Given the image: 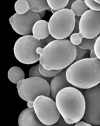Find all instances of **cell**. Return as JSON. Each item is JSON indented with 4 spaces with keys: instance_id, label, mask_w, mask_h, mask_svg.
Wrapping results in <instances>:
<instances>
[{
    "instance_id": "obj_26",
    "label": "cell",
    "mask_w": 100,
    "mask_h": 126,
    "mask_svg": "<svg viewBox=\"0 0 100 126\" xmlns=\"http://www.w3.org/2000/svg\"><path fill=\"white\" fill-rule=\"evenodd\" d=\"M56 39L53 37L50 34L45 39H41V41L44 45V47L48 45L50 43L56 40Z\"/></svg>"
},
{
    "instance_id": "obj_15",
    "label": "cell",
    "mask_w": 100,
    "mask_h": 126,
    "mask_svg": "<svg viewBox=\"0 0 100 126\" xmlns=\"http://www.w3.org/2000/svg\"><path fill=\"white\" fill-rule=\"evenodd\" d=\"M9 79L12 82L18 84L24 79L25 75L23 70L20 67H13L10 68L8 73Z\"/></svg>"
},
{
    "instance_id": "obj_7",
    "label": "cell",
    "mask_w": 100,
    "mask_h": 126,
    "mask_svg": "<svg viewBox=\"0 0 100 126\" xmlns=\"http://www.w3.org/2000/svg\"><path fill=\"white\" fill-rule=\"evenodd\" d=\"M17 87L20 97L28 102H34L38 97L40 95L48 97L50 93L48 82L37 77L23 80L17 84Z\"/></svg>"
},
{
    "instance_id": "obj_36",
    "label": "cell",
    "mask_w": 100,
    "mask_h": 126,
    "mask_svg": "<svg viewBox=\"0 0 100 126\" xmlns=\"http://www.w3.org/2000/svg\"></svg>"
},
{
    "instance_id": "obj_34",
    "label": "cell",
    "mask_w": 100,
    "mask_h": 126,
    "mask_svg": "<svg viewBox=\"0 0 100 126\" xmlns=\"http://www.w3.org/2000/svg\"><path fill=\"white\" fill-rule=\"evenodd\" d=\"M47 10H48V11H50V12H52V9L51 8H50L48 9Z\"/></svg>"
},
{
    "instance_id": "obj_32",
    "label": "cell",
    "mask_w": 100,
    "mask_h": 126,
    "mask_svg": "<svg viewBox=\"0 0 100 126\" xmlns=\"http://www.w3.org/2000/svg\"><path fill=\"white\" fill-rule=\"evenodd\" d=\"M58 11H57V10H53V9H52V12L53 14H55V13H56V12H58Z\"/></svg>"
},
{
    "instance_id": "obj_23",
    "label": "cell",
    "mask_w": 100,
    "mask_h": 126,
    "mask_svg": "<svg viewBox=\"0 0 100 126\" xmlns=\"http://www.w3.org/2000/svg\"><path fill=\"white\" fill-rule=\"evenodd\" d=\"M76 49V56L74 61L80 60V59H83L86 55L87 51L86 49H82L79 47L78 46H75Z\"/></svg>"
},
{
    "instance_id": "obj_31",
    "label": "cell",
    "mask_w": 100,
    "mask_h": 126,
    "mask_svg": "<svg viewBox=\"0 0 100 126\" xmlns=\"http://www.w3.org/2000/svg\"><path fill=\"white\" fill-rule=\"evenodd\" d=\"M28 106L30 108H34V102H31V101H29L27 103Z\"/></svg>"
},
{
    "instance_id": "obj_28",
    "label": "cell",
    "mask_w": 100,
    "mask_h": 126,
    "mask_svg": "<svg viewBox=\"0 0 100 126\" xmlns=\"http://www.w3.org/2000/svg\"><path fill=\"white\" fill-rule=\"evenodd\" d=\"M75 0H70L69 1L68 4L65 7L64 9H68L71 10L72 4H73L74 2H75Z\"/></svg>"
},
{
    "instance_id": "obj_9",
    "label": "cell",
    "mask_w": 100,
    "mask_h": 126,
    "mask_svg": "<svg viewBox=\"0 0 100 126\" xmlns=\"http://www.w3.org/2000/svg\"><path fill=\"white\" fill-rule=\"evenodd\" d=\"M83 95L85 103L83 119L92 125H100V85L87 89Z\"/></svg>"
},
{
    "instance_id": "obj_22",
    "label": "cell",
    "mask_w": 100,
    "mask_h": 126,
    "mask_svg": "<svg viewBox=\"0 0 100 126\" xmlns=\"http://www.w3.org/2000/svg\"><path fill=\"white\" fill-rule=\"evenodd\" d=\"M85 4L88 8L94 11L100 12V4L93 0H85Z\"/></svg>"
},
{
    "instance_id": "obj_13",
    "label": "cell",
    "mask_w": 100,
    "mask_h": 126,
    "mask_svg": "<svg viewBox=\"0 0 100 126\" xmlns=\"http://www.w3.org/2000/svg\"><path fill=\"white\" fill-rule=\"evenodd\" d=\"M32 32L34 37L38 39L41 40L47 37L50 34L48 22L43 20L37 21L33 27Z\"/></svg>"
},
{
    "instance_id": "obj_24",
    "label": "cell",
    "mask_w": 100,
    "mask_h": 126,
    "mask_svg": "<svg viewBox=\"0 0 100 126\" xmlns=\"http://www.w3.org/2000/svg\"><path fill=\"white\" fill-rule=\"evenodd\" d=\"M94 51L96 57L100 60V35L95 42L94 46Z\"/></svg>"
},
{
    "instance_id": "obj_18",
    "label": "cell",
    "mask_w": 100,
    "mask_h": 126,
    "mask_svg": "<svg viewBox=\"0 0 100 126\" xmlns=\"http://www.w3.org/2000/svg\"><path fill=\"white\" fill-rule=\"evenodd\" d=\"M69 1V0H47L48 3L50 8L53 10L58 11L64 9L68 4Z\"/></svg>"
},
{
    "instance_id": "obj_8",
    "label": "cell",
    "mask_w": 100,
    "mask_h": 126,
    "mask_svg": "<svg viewBox=\"0 0 100 126\" xmlns=\"http://www.w3.org/2000/svg\"><path fill=\"white\" fill-rule=\"evenodd\" d=\"M34 102V111L42 123L51 126L57 122L60 114L54 101L48 97L40 95Z\"/></svg>"
},
{
    "instance_id": "obj_25",
    "label": "cell",
    "mask_w": 100,
    "mask_h": 126,
    "mask_svg": "<svg viewBox=\"0 0 100 126\" xmlns=\"http://www.w3.org/2000/svg\"><path fill=\"white\" fill-rule=\"evenodd\" d=\"M81 16H75V25L74 31L71 34H72L75 33H79L80 32L79 25L80 20Z\"/></svg>"
},
{
    "instance_id": "obj_3",
    "label": "cell",
    "mask_w": 100,
    "mask_h": 126,
    "mask_svg": "<svg viewBox=\"0 0 100 126\" xmlns=\"http://www.w3.org/2000/svg\"><path fill=\"white\" fill-rule=\"evenodd\" d=\"M56 103L60 114L69 124L76 123L83 118L85 103L83 94L77 89L69 87L60 91Z\"/></svg>"
},
{
    "instance_id": "obj_5",
    "label": "cell",
    "mask_w": 100,
    "mask_h": 126,
    "mask_svg": "<svg viewBox=\"0 0 100 126\" xmlns=\"http://www.w3.org/2000/svg\"><path fill=\"white\" fill-rule=\"evenodd\" d=\"M39 47L44 48L41 40L34 36H24L18 39L14 47V53L16 59L20 62L26 64H34L40 60V55L37 53Z\"/></svg>"
},
{
    "instance_id": "obj_27",
    "label": "cell",
    "mask_w": 100,
    "mask_h": 126,
    "mask_svg": "<svg viewBox=\"0 0 100 126\" xmlns=\"http://www.w3.org/2000/svg\"><path fill=\"white\" fill-rule=\"evenodd\" d=\"M57 123L58 125L60 126H75L76 124V123H74L73 124H69L67 123L61 114H60L59 119Z\"/></svg>"
},
{
    "instance_id": "obj_33",
    "label": "cell",
    "mask_w": 100,
    "mask_h": 126,
    "mask_svg": "<svg viewBox=\"0 0 100 126\" xmlns=\"http://www.w3.org/2000/svg\"><path fill=\"white\" fill-rule=\"evenodd\" d=\"M95 1L97 2V3L100 4V0H95Z\"/></svg>"
},
{
    "instance_id": "obj_6",
    "label": "cell",
    "mask_w": 100,
    "mask_h": 126,
    "mask_svg": "<svg viewBox=\"0 0 100 126\" xmlns=\"http://www.w3.org/2000/svg\"><path fill=\"white\" fill-rule=\"evenodd\" d=\"M80 32L72 34L70 41L78 46L83 38L93 39L100 33V12L91 10L86 11L81 17L79 25Z\"/></svg>"
},
{
    "instance_id": "obj_30",
    "label": "cell",
    "mask_w": 100,
    "mask_h": 126,
    "mask_svg": "<svg viewBox=\"0 0 100 126\" xmlns=\"http://www.w3.org/2000/svg\"><path fill=\"white\" fill-rule=\"evenodd\" d=\"M46 10H45V11H42L41 12H37L41 20L44 17V16L45 15V13H46Z\"/></svg>"
},
{
    "instance_id": "obj_29",
    "label": "cell",
    "mask_w": 100,
    "mask_h": 126,
    "mask_svg": "<svg viewBox=\"0 0 100 126\" xmlns=\"http://www.w3.org/2000/svg\"><path fill=\"white\" fill-rule=\"evenodd\" d=\"M75 126H93L92 125L88 124L83 121H79L76 123Z\"/></svg>"
},
{
    "instance_id": "obj_19",
    "label": "cell",
    "mask_w": 100,
    "mask_h": 126,
    "mask_svg": "<svg viewBox=\"0 0 100 126\" xmlns=\"http://www.w3.org/2000/svg\"><path fill=\"white\" fill-rule=\"evenodd\" d=\"M14 8L17 13L20 15L25 14L29 10V4L25 0H18L17 1Z\"/></svg>"
},
{
    "instance_id": "obj_20",
    "label": "cell",
    "mask_w": 100,
    "mask_h": 126,
    "mask_svg": "<svg viewBox=\"0 0 100 126\" xmlns=\"http://www.w3.org/2000/svg\"><path fill=\"white\" fill-rule=\"evenodd\" d=\"M29 75L30 78L39 77L45 79L47 81L49 84L50 85L51 81L53 79L52 77H46L43 76L40 72L39 68V64L32 67L30 71Z\"/></svg>"
},
{
    "instance_id": "obj_21",
    "label": "cell",
    "mask_w": 100,
    "mask_h": 126,
    "mask_svg": "<svg viewBox=\"0 0 100 126\" xmlns=\"http://www.w3.org/2000/svg\"><path fill=\"white\" fill-rule=\"evenodd\" d=\"M39 68L40 72L43 76L44 77L48 78L55 77L61 73L63 70V69L59 70H48L45 69L40 63L39 64Z\"/></svg>"
},
{
    "instance_id": "obj_35",
    "label": "cell",
    "mask_w": 100,
    "mask_h": 126,
    "mask_svg": "<svg viewBox=\"0 0 100 126\" xmlns=\"http://www.w3.org/2000/svg\"><path fill=\"white\" fill-rule=\"evenodd\" d=\"M93 126H100V125H93Z\"/></svg>"
},
{
    "instance_id": "obj_4",
    "label": "cell",
    "mask_w": 100,
    "mask_h": 126,
    "mask_svg": "<svg viewBox=\"0 0 100 126\" xmlns=\"http://www.w3.org/2000/svg\"><path fill=\"white\" fill-rule=\"evenodd\" d=\"M75 25V16L71 10L64 9L51 17L49 22L50 34L56 39L70 37Z\"/></svg>"
},
{
    "instance_id": "obj_1",
    "label": "cell",
    "mask_w": 100,
    "mask_h": 126,
    "mask_svg": "<svg viewBox=\"0 0 100 126\" xmlns=\"http://www.w3.org/2000/svg\"><path fill=\"white\" fill-rule=\"evenodd\" d=\"M36 52L40 56V63L49 70L68 67L75 60L77 54L75 46L66 39H56L43 49L39 47Z\"/></svg>"
},
{
    "instance_id": "obj_16",
    "label": "cell",
    "mask_w": 100,
    "mask_h": 126,
    "mask_svg": "<svg viewBox=\"0 0 100 126\" xmlns=\"http://www.w3.org/2000/svg\"><path fill=\"white\" fill-rule=\"evenodd\" d=\"M98 38V35L92 39L83 38L81 43L78 46L82 49H90L91 50L90 57L94 58L96 57L94 51V46L97 39Z\"/></svg>"
},
{
    "instance_id": "obj_11",
    "label": "cell",
    "mask_w": 100,
    "mask_h": 126,
    "mask_svg": "<svg viewBox=\"0 0 100 126\" xmlns=\"http://www.w3.org/2000/svg\"><path fill=\"white\" fill-rule=\"evenodd\" d=\"M19 126H51L42 123L38 118L34 108H28L22 111L18 119Z\"/></svg>"
},
{
    "instance_id": "obj_2",
    "label": "cell",
    "mask_w": 100,
    "mask_h": 126,
    "mask_svg": "<svg viewBox=\"0 0 100 126\" xmlns=\"http://www.w3.org/2000/svg\"><path fill=\"white\" fill-rule=\"evenodd\" d=\"M68 81L76 87L88 89L100 83V60L97 57L75 62L66 71Z\"/></svg>"
},
{
    "instance_id": "obj_12",
    "label": "cell",
    "mask_w": 100,
    "mask_h": 126,
    "mask_svg": "<svg viewBox=\"0 0 100 126\" xmlns=\"http://www.w3.org/2000/svg\"><path fill=\"white\" fill-rule=\"evenodd\" d=\"M66 71L61 72L52 79L50 85V90L53 96L56 98L57 95L60 91L65 88L71 87L76 88L68 81Z\"/></svg>"
},
{
    "instance_id": "obj_10",
    "label": "cell",
    "mask_w": 100,
    "mask_h": 126,
    "mask_svg": "<svg viewBox=\"0 0 100 126\" xmlns=\"http://www.w3.org/2000/svg\"><path fill=\"white\" fill-rule=\"evenodd\" d=\"M40 20L37 13L29 10L24 14L15 13L10 18L9 21L15 32L21 35L26 36L31 35L34 24Z\"/></svg>"
},
{
    "instance_id": "obj_14",
    "label": "cell",
    "mask_w": 100,
    "mask_h": 126,
    "mask_svg": "<svg viewBox=\"0 0 100 126\" xmlns=\"http://www.w3.org/2000/svg\"><path fill=\"white\" fill-rule=\"evenodd\" d=\"M29 10L33 12H39L47 10L50 8L47 0H27Z\"/></svg>"
},
{
    "instance_id": "obj_17",
    "label": "cell",
    "mask_w": 100,
    "mask_h": 126,
    "mask_svg": "<svg viewBox=\"0 0 100 126\" xmlns=\"http://www.w3.org/2000/svg\"><path fill=\"white\" fill-rule=\"evenodd\" d=\"M88 7L84 1L78 0L72 4L71 10L75 16H82L85 12L88 11Z\"/></svg>"
}]
</instances>
